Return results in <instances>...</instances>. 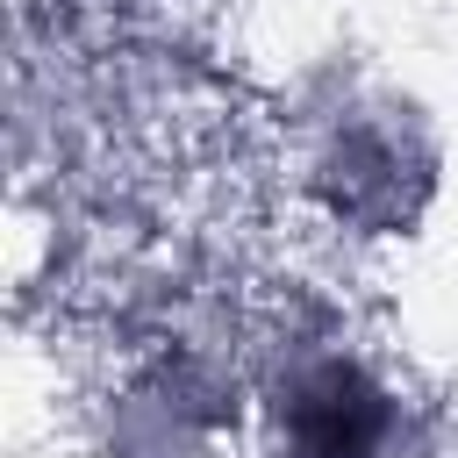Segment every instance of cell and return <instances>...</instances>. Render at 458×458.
I'll use <instances>...</instances> for the list:
<instances>
[{
    "mask_svg": "<svg viewBox=\"0 0 458 458\" xmlns=\"http://www.w3.org/2000/svg\"><path fill=\"white\" fill-rule=\"evenodd\" d=\"M279 458H394V401L351 358H322L286 386Z\"/></svg>",
    "mask_w": 458,
    "mask_h": 458,
    "instance_id": "6da1fadb",
    "label": "cell"
}]
</instances>
